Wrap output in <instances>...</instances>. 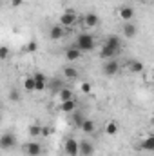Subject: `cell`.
<instances>
[{
    "instance_id": "1",
    "label": "cell",
    "mask_w": 154,
    "mask_h": 156,
    "mask_svg": "<svg viewBox=\"0 0 154 156\" xmlns=\"http://www.w3.org/2000/svg\"><path fill=\"white\" fill-rule=\"evenodd\" d=\"M75 45H76L82 53H91V51L94 49V38H93V35H89V33H80Z\"/></svg>"
},
{
    "instance_id": "2",
    "label": "cell",
    "mask_w": 154,
    "mask_h": 156,
    "mask_svg": "<svg viewBox=\"0 0 154 156\" xmlns=\"http://www.w3.org/2000/svg\"><path fill=\"white\" fill-rule=\"evenodd\" d=\"M16 145V136L13 133H4L0 136V149L2 151H9Z\"/></svg>"
},
{
    "instance_id": "3",
    "label": "cell",
    "mask_w": 154,
    "mask_h": 156,
    "mask_svg": "<svg viewBox=\"0 0 154 156\" xmlns=\"http://www.w3.org/2000/svg\"><path fill=\"white\" fill-rule=\"evenodd\" d=\"M102 71H103V75H105V76H114V75H118V71H120V62H118L116 58L105 60V64H103Z\"/></svg>"
},
{
    "instance_id": "4",
    "label": "cell",
    "mask_w": 154,
    "mask_h": 156,
    "mask_svg": "<svg viewBox=\"0 0 154 156\" xmlns=\"http://www.w3.org/2000/svg\"><path fill=\"white\" fill-rule=\"evenodd\" d=\"M76 15L73 13V11H64L62 15H60V26L62 27H73L75 24H76Z\"/></svg>"
},
{
    "instance_id": "5",
    "label": "cell",
    "mask_w": 154,
    "mask_h": 156,
    "mask_svg": "<svg viewBox=\"0 0 154 156\" xmlns=\"http://www.w3.org/2000/svg\"><path fill=\"white\" fill-rule=\"evenodd\" d=\"M94 154V145L89 140L78 142V156H93Z\"/></svg>"
},
{
    "instance_id": "6",
    "label": "cell",
    "mask_w": 154,
    "mask_h": 156,
    "mask_svg": "<svg viewBox=\"0 0 154 156\" xmlns=\"http://www.w3.org/2000/svg\"><path fill=\"white\" fill-rule=\"evenodd\" d=\"M64 151H65L67 156H78V142L75 138H67L65 145H64Z\"/></svg>"
},
{
    "instance_id": "7",
    "label": "cell",
    "mask_w": 154,
    "mask_h": 156,
    "mask_svg": "<svg viewBox=\"0 0 154 156\" xmlns=\"http://www.w3.org/2000/svg\"><path fill=\"white\" fill-rule=\"evenodd\" d=\"M24 151L27 153V156H40L42 154V145H40L38 142H29V144H26V147H24Z\"/></svg>"
},
{
    "instance_id": "8",
    "label": "cell",
    "mask_w": 154,
    "mask_h": 156,
    "mask_svg": "<svg viewBox=\"0 0 154 156\" xmlns=\"http://www.w3.org/2000/svg\"><path fill=\"white\" fill-rule=\"evenodd\" d=\"M33 80H35V91H44L47 87V76L44 73H35Z\"/></svg>"
},
{
    "instance_id": "9",
    "label": "cell",
    "mask_w": 154,
    "mask_h": 156,
    "mask_svg": "<svg viewBox=\"0 0 154 156\" xmlns=\"http://www.w3.org/2000/svg\"><path fill=\"white\" fill-rule=\"evenodd\" d=\"M80 58H82V51L78 49L76 45L65 49V60H67V62H76V60H80Z\"/></svg>"
},
{
    "instance_id": "10",
    "label": "cell",
    "mask_w": 154,
    "mask_h": 156,
    "mask_svg": "<svg viewBox=\"0 0 154 156\" xmlns=\"http://www.w3.org/2000/svg\"><path fill=\"white\" fill-rule=\"evenodd\" d=\"M121 33L125 35V38H134L136 33H138V27H136L132 22H125L123 27H121Z\"/></svg>"
},
{
    "instance_id": "11",
    "label": "cell",
    "mask_w": 154,
    "mask_h": 156,
    "mask_svg": "<svg viewBox=\"0 0 154 156\" xmlns=\"http://www.w3.org/2000/svg\"><path fill=\"white\" fill-rule=\"evenodd\" d=\"M64 35H65V27H62L60 24L58 26H53L49 29V38L51 40H60V38H64Z\"/></svg>"
},
{
    "instance_id": "12",
    "label": "cell",
    "mask_w": 154,
    "mask_h": 156,
    "mask_svg": "<svg viewBox=\"0 0 154 156\" xmlns=\"http://www.w3.org/2000/svg\"><path fill=\"white\" fill-rule=\"evenodd\" d=\"M83 24H85L87 27H96V26L100 24V16H98L96 13H87V15L83 16Z\"/></svg>"
},
{
    "instance_id": "13",
    "label": "cell",
    "mask_w": 154,
    "mask_h": 156,
    "mask_svg": "<svg viewBox=\"0 0 154 156\" xmlns=\"http://www.w3.org/2000/svg\"><path fill=\"white\" fill-rule=\"evenodd\" d=\"M105 45H109L111 49H114L116 53H120V47H121V38L116 37V35H111L109 38L105 40Z\"/></svg>"
},
{
    "instance_id": "14",
    "label": "cell",
    "mask_w": 154,
    "mask_h": 156,
    "mask_svg": "<svg viewBox=\"0 0 154 156\" xmlns=\"http://www.w3.org/2000/svg\"><path fill=\"white\" fill-rule=\"evenodd\" d=\"M116 55H118V53H116L114 49H111V47H109V45H105V44H103V45H102V49H100V56H102L103 60L116 58Z\"/></svg>"
},
{
    "instance_id": "15",
    "label": "cell",
    "mask_w": 154,
    "mask_h": 156,
    "mask_svg": "<svg viewBox=\"0 0 154 156\" xmlns=\"http://www.w3.org/2000/svg\"><path fill=\"white\" fill-rule=\"evenodd\" d=\"M132 16H134V9L131 7V5H123V7H120V18L121 20H132Z\"/></svg>"
},
{
    "instance_id": "16",
    "label": "cell",
    "mask_w": 154,
    "mask_h": 156,
    "mask_svg": "<svg viewBox=\"0 0 154 156\" xmlns=\"http://www.w3.org/2000/svg\"><path fill=\"white\" fill-rule=\"evenodd\" d=\"M127 67H129L132 73H143V69H145L143 62H140V60H129V62H127Z\"/></svg>"
},
{
    "instance_id": "17",
    "label": "cell",
    "mask_w": 154,
    "mask_h": 156,
    "mask_svg": "<svg viewBox=\"0 0 154 156\" xmlns=\"http://www.w3.org/2000/svg\"><path fill=\"white\" fill-rule=\"evenodd\" d=\"M80 129H82V133H85V134H91V133H94V129H96V125H94V122H93V120H89V118H85V120L82 122V125H80Z\"/></svg>"
},
{
    "instance_id": "18",
    "label": "cell",
    "mask_w": 154,
    "mask_h": 156,
    "mask_svg": "<svg viewBox=\"0 0 154 156\" xmlns=\"http://www.w3.org/2000/svg\"><path fill=\"white\" fill-rule=\"evenodd\" d=\"M75 107H76L75 98L65 100V102H62V104H60V111H64V113H73V111H75Z\"/></svg>"
},
{
    "instance_id": "19",
    "label": "cell",
    "mask_w": 154,
    "mask_h": 156,
    "mask_svg": "<svg viewBox=\"0 0 154 156\" xmlns=\"http://www.w3.org/2000/svg\"><path fill=\"white\" fill-rule=\"evenodd\" d=\"M140 149H143V151H152L154 149V136H147V138L140 144Z\"/></svg>"
},
{
    "instance_id": "20",
    "label": "cell",
    "mask_w": 154,
    "mask_h": 156,
    "mask_svg": "<svg viewBox=\"0 0 154 156\" xmlns=\"http://www.w3.org/2000/svg\"><path fill=\"white\" fill-rule=\"evenodd\" d=\"M64 76L67 78V80H76L78 78V69L71 67V66H67V67L64 69Z\"/></svg>"
},
{
    "instance_id": "21",
    "label": "cell",
    "mask_w": 154,
    "mask_h": 156,
    "mask_svg": "<svg viewBox=\"0 0 154 156\" xmlns=\"http://www.w3.org/2000/svg\"><path fill=\"white\" fill-rule=\"evenodd\" d=\"M49 87H51V93H53V94H58V91L64 87V83H62V80H60V78H53Z\"/></svg>"
},
{
    "instance_id": "22",
    "label": "cell",
    "mask_w": 154,
    "mask_h": 156,
    "mask_svg": "<svg viewBox=\"0 0 154 156\" xmlns=\"http://www.w3.org/2000/svg\"><path fill=\"white\" fill-rule=\"evenodd\" d=\"M58 96H60V100H62V102L71 100V98H73V91H71V89H67V87H62V89L58 91Z\"/></svg>"
},
{
    "instance_id": "23",
    "label": "cell",
    "mask_w": 154,
    "mask_h": 156,
    "mask_svg": "<svg viewBox=\"0 0 154 156\" xmlns=\"http://www.w3.org/2000/svg\"><path fill=\"white\" fill-rule=\"evenodd\" d=\"M29 136H31V138L42 136V125H40L38 122H37V123H33V125L29 127Z\"/></svg>"
},
{
    "instance_id": "24",
    "label": "cell",
    "mask_w": 154,
    "mask_h": 156,
    "mask_svg": "<svg viewBox=\"0 0 154 156\" xmlns=\"http://www.w3.org/2000/svg\"><path fill=\"white\" fill-rule=\"evenodd\" d=\"M24 89H26L27 93H33V91H35V80H33V76L24 78Z\"/></svg>"
},
{
    "instance_id": "25",
    "label": "cell",
    "mask_w": 154,
    "mask_h": 156,
    "mask_svg": "<svg viewBox=\"0 0 154 156\" xmlns=\"http://www.w3.org/2000/svg\"><path fill=\"white\" fill-rule=\"evenodd\" d=\"M105 133H107L109 136H114L116 133H118V123H116V122H107V125H105Z\"/></svg>"
},
{
    "instance_id": "26",
    "label": "cell",
    "mask_w": 154,
    "mask_h": 156,
    "mask_svg": "<svg viewBox=\"0 0 154 156\" xmlns=\"http://www.w3.org/2000/svg\"><path fill=\"white\" fill-rule=\"evenodd\" d=\"M9 55H11L9 47H7V45H0V60H7Z\"/></svg>"
},
{
    "instance_id": "27",
    "label": "cell",
    "mask_w": 154,
    "mask_h": 156,
    "mask_svg": "<svg viewBox=\"0 0 154 156\" xmlns=\"http://www.w3.org/2000/svg\"><path fill=\"white\" fill-rule=\"evenodd\" d=\"M9 100L11 102H20V91L18 89H11L9 91Z\"/></svg>"
},
{
    "instance_id": "28",
    "label": "cell",
    "mask_w": 154,
    "mask_h": 156,
    "mask_svg": "<svg viewBox=\"0 0 154 156\" xmlns=\"http://www.w3.org/2000/svg\"><path fill=\"white\" fill-rule=\"evenodd\" d=\"M85 120V116L82 115V113H75V116H73V123L76 125L78 129H80V125H82V122Z\"/></svg>"
},
{
    "instance_id": "29",
    "label": "cell",
    "mask_w": 154,
    "mask_h": 156,
    "mask_svg": "<svg viewBox=\"0 0 154 156\" xmlns=\"http://www.w3.org/2000/svg\"><path fill=\"white\" fill-rule=\"evenodd\" d=\"M37 47H38V44H37L35 40H31V42L26 45V51H27V53H35V51H37Z\"/></svg>"
},
{
    "instance_id": "30",
    "label": "cell",
    "mask_w": 154,
    "mask_h": 156,
    "mask_svg": "<svg viewBox=\"0 0 154 156\" xmlns=\"http://www.w3.org/2000/svg\"><path fill=\"white\" fill-rule=\"evenodd\" d=\"M82 93H85V94H89V93H91V83H87V82H83V83H82Z\"/></svg>"
},
{
    "instance_id": "31",
    "label": "cell",
    "mask_w": 154,
    "mask_h": 156,
    "mask_svg": "<svg viewBox=\"0 0 154 156\" xmlns=\"http://www.w3.org/2000/svg\"><path fill=\"white\" fill-rule=\"evenodd\" d=\"M24 4V0H11V5L13 7H18V5H22Z\"/></svg>"
},
{
    "instance_id": "32",
    "label": "cell",
    "mask_w": 154,
    "mask_h": 156,
    "mask_svg": "<svg viewBox=\"0 0 154 156\" xmlns=\"http://www.w3.org/2000/svg\"><path fill=\"white\" fill-rule=\"evenodd\" d=\"M49 133H51V131H49V129H47V127H42V136H47V134H49Z\"/></svg>"
},
{
    "instance_id": "33",
    "label": "cell",
    "mask_w": 154,
    "mask_h": 156,
    "mask_svg": "<svg viewBox=\"0 0 154 156\" xmlns=\"http://www.w3.org/2000/svg\"><path fill=\"white\" fill-rule=\"evenodd\" d=\"M0 5H2V0H0Z\"/></svg>"
}]
</instances>
